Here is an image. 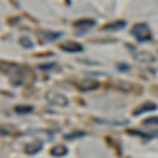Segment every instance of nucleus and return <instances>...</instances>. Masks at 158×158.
<instances>
[{
	"mask_svg": "<svg viewBox=\"0 0 158 158\" xmlns=\"http://www.w3.org/2000/svg\"><path fill=\"white\" fill-rule=\"evenodd\" d=\"M2 73H5L12 85L16 87L23 86L30 81L31 70L17 64H9V62H2Z\"/></svg>",
	"mask_w": 158,
	"mask_h": 158,
	"instance_id": "nucleus-1",
	"label": "nucleus"
},
{
	"mask_svg": "<svg viewBox=\"0 0 158 158\" xmlns=\"http://www.w3.org/2000/svg\"><path fill=\"white\" fill-rule=\"evenodd\" d=\"M130 35L135 37V39L140 44L149 43L152 40V32L149 26L145 23H136L130 29Z\"/></svg>",
	"mask_w": 158,
	"mask_h": 158,
	"instance_id": "nucleus-2",
	"label": "nucleus"
},
{
	"mask_svg": "<svg viewBox=\"0 0 158 158\" xmlns=\"http://www.w3.org/2000/svg\"><path fill=\"white\" fill-rule=\"evenodd\" d=\"M46 98L50 104L56 105V106H59V107H67L69 105V99L61 93H58V91L50 90L46 94Z\"/></svg>",
	"mask_w": 158,
	"mask_h": 158,
	"instance_id": "nucleus-3",
	"label": "nucleus"
},
{
	"mask_svg": "<svg viewBox=\"0 0 158 158\" xmlns=\"http://www.w3.org/2000/svg\"><path fill=\"white\" fill-rule=\"evenodd\" d=\"M59 48L62 51L71 52V54H79V52H82L85 50V48H84V46L81 44L73 41V40H66V41L61 43L59 45Z\"/></svg>",
	"mask_w": 158,
	"mask_h": 158,
	"instance_id": "nucleus-4",
	"label": "nucleus"
},
{
	"mask_svg": "<svg viewBox=\"0 0 158 158\" xmlns=\"http://www.w3.org/2000/svg\"><path fill=\"white\" fill-rule=\"evenodd\" d=\"M158 109V106L157 104L152 102H145L138 106L137 108L133 110V116L134 117H138V116L144 115L146 113H150V111H155V110Z\"/></svg>",
	"mask_w": 158,
	"mask_h": 158,
	"instance_id": "nucleus-5",
	"label": "nucleus"
},
{
	"mask_svg": "<svg viewBox=\"0 0 158 158\" xmlns=\"http://www.w3.org/2000/svg\"><path fill=\"white\" fill-rule=\"evenodd\" d=\"M43 148H44V141L40 140V139H35L34 141H31V143H29V144H27L25 146V152L27 155L34 156L41 152Z\"/></svg>",
	"mask_w": 158,
	"mask_h": 158,
	"instance_id": "nucleus-6",
	"label": "nucleus"
},
{
	"mask_svg": "<svg viewBox=\"0 0 158 158\" xmlns=\"http://www.w3.org/2000/svg\"><path fill=\"white\" fill-rule=\"evenodd\" d=\"M99 87H100V84L98 81H96V80H93V79H85L81 82L77 84V88L80 91H84V93L96 90Z\"/></svg>",
	"mask_w": 158,
	"mask_h": 158,
	"instance_id": "nucleus-7",
	"label": "nucleus"
},
{
	"mask_svg": "<svg viewBox=\"0 0 158 158\" xmlns=\"http://www.w3.org/2000/svg\"><path fill=\"white\" fill-rule=\"evenodd\" d=\"M97 25V21L94 19H89V18H85V19H80V20H77L73 23V27L78 30H81V31H87L89 29L94 28V27H96Z\"/></svg>",
	"mask_w": 158,
	"mask_h": 158,
	"instance_id": "nucleus-8",
	"label": "nucleus"
},
{
	"mask_svg": "<svg viewBox=\"0 0 158 158\" xmlns=\"http://www.w3.org/2000/svg\"><path fill=\"white\" fill-rule=\"evenodd\" d=\"M127 27V21L125 20H117V21H113V23H108L102 28V31H106V32H114V31H119L123 30Z\"/></svg>",
	"mask_w": 158,
	"mask_h": 158,
	"instance_id": "nucleus-9",
	"label": "nucleus"
},
{
	"mask_svg": "<svg viewBox=\"0 0 158 158\" xmlns=\"http://www.w3.org/2000/svg\"><path fill=\"white\" fill-rule=\"evenodd\" d=\"M40 37L49 43H54L56 40L60 39L61 37H64V32L62 31H51V30H43L39 32Z\"/></svg>",
	"mask_w": 158,
	"mask_h": 158,
	"instance_id": "nucleus-10",
	"label": "nucleus"
},
{
	"mask_svg": "<svg viewBox=\"0 0 158 158\" xmlns=\"http://www.w3.org/2000/svg\"><path fill=\"white\" fill-rule=\"evenodd\" d=\"M127 135L129 136H136V137H139L141 139H146V140H150L154 137L158 135V133H145L143 130H138V129H128Z\"/></svg>",
	"mask_w": 158,
	"mask_h": 158,
	"instance_id": "nucleus-11",
	"label": "nucleus"
},
{
	"mask_svg": "<svg viewBox=\"0 0 158 158\" xmlns=\"http://www.w3.org/2000/svg\"><path fill=\"white\" fill-rule=\"evenodd\" d=\"M52 157H57V158H61L65 157V156L68 155V148L64 145H56L50 149L49 152Z\"/></svg>",
	"mask_w": 158,
	"mask_h": 158,
	"instance_id": "nucleus-12",
	"label": "nucleus"
},
{
	"mask_svg": "<svg viewBox=\"0 0 158 158\" xmlns=\"http://www.w3.org/2000/svg\"><path fill=\"white\" fill-rule=\"evenodd\" d=\"M34 110L35 107L31 105H17L15 107V113H17L18 115H29Z\"/></svg>",
	"mask_w": 158,
	"mask_h": 158,
	"instance_id": "nucleus-13",
	"label": "nucleus"
},
{
	"mask_svg": "<svg viewBox=\"0 0 158 158\" xmlns=\"http://www.w3.org/2000/svg\"><path fill=\"white\" fill-rule=\"evenodd\" d=\"M86 135H87L86 131L77 129V130H73V131H71V133H69V134L64 135V138H65L66 140H75V139L82 138V137H85Z\"/></svg>",
	"mask_w": 158,
	"mask_h": 158,
	"instance_id": "nucleus-14",
	"label": "nucleus"
},
{
	"mask_svg": "<svg viewBox=\"0 0 158 158\" xmlns=\"http://www.w3.org/2000/svg\"><path fill=\"white\" fill-rule=\"evenodd\" d=\"M19 44L23 49H27V50H28V49H34V47H35L34 41H32V40H31L28 36L20 37V38H19Z\"/></svg>",
	"mask_w": 158,
	"mask_h": 158,
	"instance_id": "nucleus-15",
	"label": "nucleus"
},
{
	"mask_svg": "<svg viewBox=\"0 0 158 158\" xmlns=\"http://www.w3.org/2000/svg\"><path fill=\"white\" fill-rule=\"evenodd\" d=\"M96 123L102 125H111V126H125V125L129 124L128 120H124V122H118V120H106V119H95Z\"/></svg>",
	"mask_w": 158,
	"mask_h": 158,
	"instance_id": "nucleus-16",
	"label": "nucleus"
},
{
	"mask_svg": "<svg viewBox=\"0 0 158 158\" xmlns=\"http://www.w3.org/2000/svg\"><path fill=\"white\" fill-rule=\"evenodd\" d=\"M141 124L146 126V127H158V117L157 116L148 117V118L144 119Z\"/></svg>",
	"mask_w": 158,
	"mask_h": 158,
	"instance_id": "nucleus-17",
	"label": "nucleus"
},
{
	"mask_svg": "<svg viewBox=\"0 0 158 158\" xmlns=\"http://www.w3.org/2000/svg\"><path fill=\"white\" fill-rule=\"evenodd\" d=\"M56 66H57V62H55V61L45 62V64H40V65L38 66V68H39L40 70H43V71H50V70H52Z\"/></svg>",
	"mask_w": 158,
	"mask_h": 158,
	"instance_id": "nucleus-18",
	"label": "nucleus"
},
{
	"mask_svg": "<svg viewBox=\"0 0 158 158\" xmlns=\"http://www.w3.org/2000/svg\"><path fill=\"white\" fill-rule=\"evenodd\" d=\"M117 70L119 71V73H128V71L130 70V65H128V64H126V62H120V64H118L117 65Z\"/></svg>",
	"mask_w": 158,
	"mask_h": 158,
	"instance_id": "nucleus-19",
	"label": "nucleus"
}]
</instances>
